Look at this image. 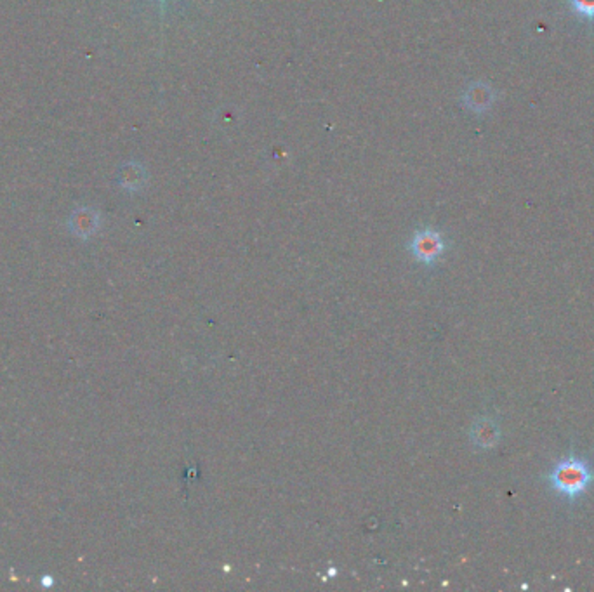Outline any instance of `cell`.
Instances as JSON below:
<instances>
[{
    "label": "cell",
    "instance_id": "cell-1",
    "mask_svg": "<svg viewBox=\"0 0 594 592\" xmlns=\"http://www.w3.org/2000/svg\"><path fill=\"white\" fill-rule=\"evenodd\" d=\"M548 481L553 490L565 499L575 500L594 483V469L584 459L570 454L553 467L548 474Z\"/></svg>",
    "mask_w": 594,
    "mask_h": 592
},
{
    "label": "cell",
    "instance_id": "cell-2",
    "mask_svg": "<svg viewBox=\"0 0 594 592\" xmlns=\"http://www.w3.org/2000/svg\"><path fill=\"white\" fill-rule=\"evenodd\" d=\"M410 252L422 264L436 262L445 252L444 237L431 228L419 230L412 237V242H410Z\"/></svg>",
    "mask_w": 594,
    "mask_h": 592
},
{
    "label": "cell",
    "instance_id": "cell-3",
    "mask_svg": "<svg viewBox=\"0 0 594 592\" xmlns=\"http://www.w3.org/2000/svg\"><path fill=\"white\" fill-rule=\"evenodd\" d=\"M499 438H501L499 426L486 417L476 421L474 422V426L471 427L473 443L480 448H492L493 445H497Z\"/></svg>",
    "mask_w": 594,
    "mask_h": 592
},
{
    "label": "cell",
    "instance_id": "cell-4",
    "mask_svg": "<svg viewBox=\"0 0 594 592\" xmlns=\"http://www.w3.org/2000/svg\"><path fill=\"white\" fill-rule=\"evenodd\" d=\"M70 228L77 237H81V238L93 237L99 228L98 212L91 210V209L77 210L73 215H71Z\"/></svg>",
    "mask_w": 594,
    "mask_h": 592
},
{
    "label": "cell",
    "instance_id": "cell-5",
    "mask_svg": "<svg viewBox=\"0 0 594 592\" xmlns=\"http://www.w3.org/2000/svg\"><path fill=\"white\" fill-rule=\"evenodd\" d=\"M493 101V93L488 86L485 83H473L471 87H468L464 94V103L469 110L473 111H485L486 108L492 105Z\"/></svg>",
    "mask_w": 594,
    "mask_h": 592
},
{
    "label": "cell",
    "instance_id": "cell-6",
    "mask_svg": "<svg viewBox=\"0 0 594 592\" xmlns=\"http://www.w3.org/2000/svg\"><path fill=\"white\" fill-rule=\"evenodd\" d=\"M146 181V172L138 163H129L121 172V185L127 190H139Z\"/></svg>",
    "mask_w": 594,
    "mask_h": 592
},
{
    "label": "cell",
    "instance_id": "cell-7",
    "mask_svg": "<svg viewBox=\"0 0 594 592\" xmlns=\"http://www.w3.org/2000/svg\"><path fill=\"white\" fill-rule=\"evenodd\" d=\"M570 6L585 18H594V0H570Z\"/></svg>",
    "mask_w": 594,
    "mask_h": 592
},
{
    "label": "cell",
    "instance_id": "cell-8",
    "mask_svg": "<svg viewBox=\"0 0 594 592\" xmlns=\"http://www.w3.org/2000/svg\"><path fill=\"white\" fill-rule=\"evenodd\" d=\"M41 583L43 587H51V586H54V578L51 577V575H46V577L41 578Z\"/></svg>",
    "mask_w": 594,
    "mask_h": 592
}]
</instances>
